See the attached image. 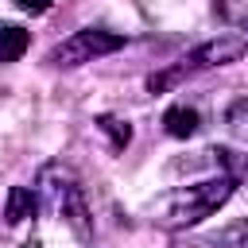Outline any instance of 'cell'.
Wrapping results in <instances>:
<instances>
[{
    "mask_svg": "<svg viewBox=\"0 0 248 248\" xmlns=\"http://www.w3.org/2000/svg\"><path fill=\"white\" fill-rule=\"evenodd\" d=\"M236 190V178L232 174H217V178H205V182H194V186H182L174 190L163 209H159V225L167 229H190L198 221H205L209 213H217Z\"/></svg>",
    "mask_w": 248,
    "mask_h": 248,
    "instance_id": "obj_1",
    "label": "cell"
},
{
    "mask_svg": "<svg viewBox=\"0 0 248 248\" xmlns=\"http://www.w3.org/2000/svg\"><path fill=\"white\" fill-rule=\"evenodd\" d=\"M39 198H43V205H46L54 217H62L81 240L93 236V217H89V205H85V190H81V182H78V174H74L70 167H62V163L43 167V174H39Z\"/></svg>",
    "mask_w": 248,
    "mask_h": 248,
    "instance_id": "obj_2",
    "label": "cell"
},
{
    "mask_svg": "<svg viewBox=\"0 0 248 248\" xmlns=\"http://www.w3.org/2000/svg\"><path fill=\"white\" fill-rule=\"evenodd\" d=\"M244 54H248V39H244V35H217V39L194 46L190 54H182V58H178L174 66H167L163 74H155V78L147 81V89H151V93H163V89H170V85H178V81H186V78H194V74H205V70H221V66H229V62H240Z\"/></svg>",
    "mask_w": 248,
    "mask_h": 248,
    "instance_id": "obj_3",
    "label": "cell"
},
{
    "mask_svg": "<svg viewBox=\"0 0 248 248\" xmlns=\"http://www.w3.org/2000/svg\"><path fill=\"white\" fill-rule=\"evenodd\" d=\"M120 46H124V35L105 31V27H81V31H74L70 39H62V43L46 54V62L58 66V70H74V66H85V62H93V58H105V54H112V50H120Z\"/></svg>",
    "mask_w": 248,
    "mask_h": 248,
    "instance_id": "obj_4",
    "label": "cell"
},
{
    "mask_svg": "<svg viewBox=\"0 0 248 248\" xmlns=\"http://www.w3.org/2000/svg\"><path fill=\"white\" fill-rule=\"evenodd\" d=\"M35 209H39V194L35 190H27V186H12L8 190V202H4V221L8 225H19V221L35 217Z\"/></svg>",
    "mask_w": 248,
    "mask_h": 248,
    "instance_id": "obj_5",
    "label": "cell"
},
{
    "mask_svg": "<svg viewBox=\"0 0 248 248\" xmlns=\"http://www.w3.org/2000/svg\"><path fill=\"white\" fill-rule=\"evenodd\" d=\"M163 124H167V132H170L174 140H186V136L198 132L202 116H198V108H190V105H170L167 116H163Z\"/></svg>",
    "mask_w": 248,
    "mask_h": 248,
    "instance_id": "obj_6",
    "label": "cell"
},
{
    "mask_svg": "<svg viewBox=\"0 0 248 248\" xmlns=\"http://www.w3.org/2000/svg\"><path fill=\"white\" fill-rule=\"evenodd\" d=\"M31 46V35L19 23H0V62H16L23 58Z\"/></svg>",
    "mask_w": 248,
    "mask_h": 248,
    "instance_id": "obj_7",
    "label": "cell"
},
{
    "mask_svg": "<svg viewBox=\"0 0 248 248\" xmlns=\"http://www.w3.org/2000/svg\"><path fill=\"white\" fill-rule=\"evenodd\" d=\"M213 248H248V221H236L213 236Z\"/></svg>",
    "mask_w": 248,
    "mask_h": 248,
    "instance_id": "obj_8",
    "label": "cell"
},
{
    "mask_svg": "<svg viewBox=\"0 0 248 248\" xmlns=\"http://www.w3.org/2000/svg\"><path fill=\"white\" fill-rule=\"evenodd\" d=\"M97 128L112 136V147H116V151H124V147H128V140H132V128H128V120H116V116H101V120H97Z\"/></svg>",
    "mask_w": 248,
    "mask_h": 248,
    "instance_id": "obj_9",
    "label": "cell"
},
{
    "mask_svg": "<svg viewBox=\"0 0 248 248\" xmlns=\"http://www.w3.org/2000/svg\"><path fill=\"white\" fill-rule=\"evenodd\" d=\"M50 4H54V0H16V8H19V12H31V16L50 12Z\"/></svg>",
    "mask_w": 248,
    "mask_h": 248,
    "instance_id": "obj_10",
    "label": "cell"
},
{
    "mask_svg": "<svg viewBox=\"0 0 248 248\" xmlns=\"http://www.w3.org/2000/svg\"><path fill=\"white\" fill-rule=\"evenodd\" d=\"M236 128H240V136H244V140H248V116H244V120H240V124H236Z\"/></svg>",
    "mask_w": 248,
    "mask_h": 248,
    "instance_id": "obj_11",
    "label": "cell"
},
{
    "mask_svg": "<svg viewBox=\"0 0 248 248\" xmlns=\"http://www.w3.org/2000/svg\"><path fill=\"white\" fill-rule=\"evenodd\" d=\"M244 31H248V16H244Z\"/></svg>",
    "mask_w": 248,
    "mask_h": 248,
    "instance_id": "obj_12",
    "label": "cell"
}]
</instances>
